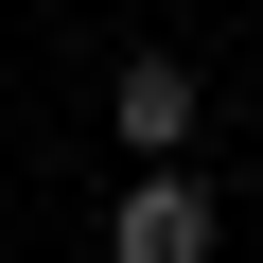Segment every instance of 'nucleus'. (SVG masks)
Segmentation results:
<instances>
[{"label": "nucleus", "instance_id": "2", "mask_svg": "<svg viewBox=\"0 0 263 263\" xmlns=\"http://www.w3.org/2000/svg\"><path fill=\"white\" fill-rule=\"evenodd\" d=\"M105 123H123L141 158H193V123H211V105H193V70H176V53H123V88H105Z\"/></svg>", "mask_w": 263, "mask_h": 263}, {"label": "nucleus", "instance_id": "1", "mask_svg": "<svg viewBox=\"0 0 263 263\" xmlns=\"http://www.w3.org/2000/svg\"><path fill=\"white\" fill-rule=\"evenodd\" d=\"M228 228H211V193H193V158H141V193L105 211V263H211Z\"/></svg>", "mask_w": 263, "mask_h": 263}]
</instances>
